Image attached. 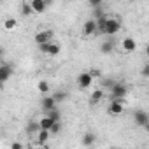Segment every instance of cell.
Instances as JSON below:
<instances>
[{
	"label": "cell",
	"mask_w": 149,
	"mask_h": 149,
	"mask_svg": "<svg viewBox=\"0 0 149 149\" xmlns=\"http://www.w3.org/2000/svg\"><path fill=\"white\" fill-rule=\"evenodd\" d=\"M121 30V21L118 18L112 16H105L102 19H97V32L104 33V35H116Z\"/></svg>",
	"instance_id": "6da1fadb"
},
{
	"label": "cell",
	"mask_w": 149,
	"mask_h": 149,
	"mask_svg": "<svg viewBox=\"0 0 149 149\" xmlns=\"http://www.w3.org/2000/svg\"><path fill=\"white\" fill-rule=\"evenodd\" d=\"M128 95V86L123 84V83H116L112 88H111V100H118V102H123V98Z\"/></svg>",
	"instance_id": "7a4b0ae2"
},
{
	"label": "cell",
	"mask_w": 149,
	"mask_h": 149,
	"mask_svg": "<svg viewBox=\"0 0 149 149\" xmlns=\"http://www.w3.org/2000/svg\"><path fill=\"white\" fill-rule=\"evenodd\" d=\"M53 39H54V32H53V30H40V32H37L35 37H33V40H35L39 46L47 44V42H53Z\"/></svg>",
	"instance_id": "3957f363"
},
{
	"label": "cell",
	"mask_w": 149,
	"mask_h": 149,
	"mask_svg": "<svg viewBox=\"0 0 149 149\" xmlns=\"http://www.w3.org/2000/svg\"><path fill=\"white\" fill-rule=\"evenodd\" d=\"M39 49H40V53H44V54H49V56H58V54H60V51H61L60 44H56L54 40H53V42H47V44H42V46H39Z\"/></svg>",
	"instance_id": "277c9868"
},
{
	"label": "cell",
	"mask_w": 149,
	"mask_h": 149,
	"mask_svg": "<svg viewBox=\"0 0 149 149\" xmlns=\"http://www.w3.org/2000/svg\"><path fill=\"white\" fill-rule=\"evenodd\" d=\"M77 84H79V88H83V90H88L91 84H93V77L90 76L88 72H81L79 76H77Z\"/></svg>",
	"instance_id": "5b68a950"
},
{
	"label": "cell",
	"mask_w": 149,
	"mask_h": 149,
	"mask_svg": "<svg viewBox=\"0 0 149 149\" xmlns=\"http://www.w3.org/2000/svg\"><path fill=\"white\" fill-rule=\"evenodd\" d=\"M133 121H135V125L137 126H147V123H149V116H147V112L146 111H135L133 112Z\"/></svg>",
	"instance_id": "8992f818"
},
{
	"label": "cell",
	"mask_w": 149,
	"mask_h": 149,
	"mask_svg": "<svg viewBox=\"0 0 149 149\" xmlns=\"http://www.w3.org/2000/svg\"><path fill=\"white\" fill-rule=\"evenodd\" d=\"M13 65H0V86H2L6 81H9V77L13 76Z\"/></svg>",
	"instance_id": "52a82bcc"
},
{
	"label": "cell",
	"mask_w": 149,
	"mask_h": 149,
	"mask_svg": "<svg viewBox=\"0 0 149 149\" xmlns=\"http://www.w3.org/2000/svg\"><path fill=\"white\" fill-rule=\"evenodd\" d=\"M28 4H30L33 14H42L47 9V2H46V0H32V2H28Z\"/></svg>",
	"instance_id": "ba28073f"
},
{
	"label": "cell",
	"mask_w": 149,
	"mask_h": 149,
	"mask_svg": "<svg viewBox=\"0 0 149 149\" xmlns=\"http://www.w3.org/2000/svg\"><path fill=\"white\" fill-rule=\"evenodd\" d=\"M121 49H123L125 53H133V51L137 49L135 39H133V37H125V39L121 40Z\"/></svg>",
	"instance_id": "9c48e42d"
},
{
	"label": "cell",
	"mask_w": 149,
	"mask_h": 149,
	"mask_svg": "<svg viewBox=\"0 0 149 149\" xmlns=\"http://www.w3.org/2000/svg\"><path fill=\"white\" fill-rule=\"evenodd\" d=\"M123 111H125V105H123V102L111 100V104H109V109H107V112H109L111 116H119Z\"/></svg>",
	"instance_id": "30bf717a"
},
{
	"label": "cell",
	"mask_w": 149,
	"mask_h": 149,
	"mask_svg": "<svg viewBox=\"0 0 149 149\" xmlns=\"http://www.w3.org/2000/svg\"><path fill=\"white\" fill-rule=\"evenodd\" d=\"M35 142H37V146H46L47 144V140L51 139V133L47 132V130H39L37 133H35Z\"/></svg>",
	"instance_id": "8fae6325"
},
{
	"label": "cell",
	"mask_w": 149,
	"mask_h": 149,
	"mask_svg": "<svg viewBox=\"0 0 149 149\" xmlns=\"http://www.w3.org/2000/svg\"><path fill=\"white\" fill-rule=\"evenodd\" d=\"M83 33H84V35H93V33H97V21H95V19H88V21L83 25Z\"/></svg>",
	"instance_id": "7c38bea8"
},
{
	"label": "cell",
	"mask_w": 149,
	"mask_h": 149,
	"mask_svg": "<svg viewBox=\"0 0 149 149\" xmlns=\"http://www.w3.org/2000/svg\"><path fill=\"white\" fill-rule=\"evenodd\" d=\"M40 107H42V111L44 112H49L51 109H56V104H54V100L51 98V97H44L42 100H40Z\"/></svg>",
	"instance_id": "4fadbf2b"
},
{
	"label": "cell",
	"mask_w": 149,
	"mask_h": 149,
	"mask_svg": "<svg viewBox=\"0 0 149 149\" xmlns=\"http://www.w3.org/2000/svg\"><path fill=\"white\" fill-rule=\"evenodd\" d=\"M104 97H105V93H104L102 88L100 90H93V93L90 95V104H100L104 100Z\"/></svg>",
	"instance_id": "5bb4252c"
},
{
	"label": "cell",
	"mask_w": 149,
	"mask_h": 149,
	"mask_svg": "<svg viewBox=\"0 0 149 149\" xmlns=\"http://www.w3.org/2000/svg\"><path fill=\"white\" fill-rule=\"evenodd\" d=\"M83 146H86V147H91L95 142H97V135L93 133V132H86L84 135H83Z\"/></svg>",
	"instance_id": "9a60e30c"
},
{
	"label": "cell",
	"mask_w": 149,
	"mask_h": 149,
	"mask_svg": "<svg viewBox=\"0 0 149 149\" xmlns=\"http://www.w3.org/2000/svg\"><path fill=\"white\" fill-rule=\"evenodd\" d=\"M37 123H39V130H47V132H49L54 121H53V119H49L47 116H44V118H40Z\"/></svg>",
	"instance_id": "2e32d148"
},
{
	"label": "cell",
	"mask_w": 149,
	"mask_h": 149,
	"mask_svg": "<svg viewBox=\"0 0 149 149\" xmlns=\"http://www.w3.org/2000/svg\"><path fill=\"white\" fill-rule=\"evenodd\" d=\"M37 90H39V93H42L44 97L51 91V84L47 83V81H39V84H37Z\"/></svg>",
	"instance_id": "e0dca14e"
},
{
	"label": "cell",
	"mask_w": 149,
	"mask_h": 149,
	"mask_svg": "<svg viewBox=\"0 0 149 149\" xmlns=\"http://www.w3.org/2000/svg\"><path fill=\"white\" fill-rule=\"evenodd\" d=\"M16 26H18V21H16L14 18H7V19L4 21V28H6L7 32H13V30H16Z\"/></svg>",
	"instance_id": "ac0fdd59"
},
{
	"label": "cell",
	"mask_w": 149,
	"mask_h": 149,
	"mask_svg": "<svg viewBox=\"0 0 149 149\" xmlns=\"http://www.w3.org/2000/svg\"><path fill=\"white\" fill-rule=\"evenodd\" d=\"M46 116H47L49 119H53L54 123H60V121H61V116H60V111H58V109H51L49 112H46Z\"/></svg>",
	"instance_id": "d6986e66"
},
{
	"label": "cell",
	"mask_w": 149,
	"mask_h": 149,
	"mask_svg": "<svg viewBox=\"0 0 149 149\" xmlns=\"http://www.w3.org/2000/svg\"><path fill=\"white\" fill-rule=\"evenodd\" d=\"M19 11H21L23 16H32V14H33V11H32V7H30L28 2H23V4L19 6Z\"/></svg>",
	"instance_id": "ffe728a7"
},
{
	"label": "cell",
	"mask_w": 149,
	"mask_h": 149,
	"mask_svg": "<svg viewBox=\"0 0 149 149\" xmlns=\"http://www.w3.org/2000/svg\"><path fill=\"white\" fill-rule=\"evenodd\" d=\"M112 49H114V42H111V40L102 42V46H100V51L102 53H112Z\"/></svg>",
	"instance_id": "44dd1931"
},
{
	"label": "cell",
	"mask_w": 149,
	"mask_h": 149,
	"mask_svg": "<svg viewBox=\"0 0 149 149\" xmlns=\"http://www.w3.org/2000/svg\"><path fill=\"white\" fill-rule=\"evenodd\" d=\"M51 98L54 100V104H58V102H63V100L67 98V93H65V91H56V93L51 95Z\"/></svg>",
	"instance_id": "7402d4cb"
},
{
	"label": "cell",
	"mask_w": 149,
	"mask_h": 149,
	"mask_svg": "<svg viewBox=\"0 0 149 149\" xmlns=\"http://www.w3.org/2000/svg\"><path fill=\"white\" fill-rule=\"evenodd\" d=\"M26 132H28L30 135H35V133L39 132V123H37V121H30L28 126H26Z\"/></svg>",
	"instance_id": "603a6c76"
},
{
	"label": "cell",
	"mask_w": 149,
	"mask_h": 149,
	"mask_svg": "<svg viewBox=\"0 0 149 149\" xmlns=\"http://www.w3.org/2000/svg\"><path fill=\"white\" fill-rule=\"evenodd\" d=\"M60 132H61V121H60V123H53V126H51L49 133H51V135H58Z\"/></svg>",
	"instance_id": "cb8c5ba5"
},
{
	"label": "cell",
	"mask_w": 149,
	"mask_h": 149,
	"mask_svg": "<svg viewBox=\"0 0 149 149\" xmlns=\"http://www.w3.org/2000/svg\"><path fill=\"white\" fill-rule=\"evenodd\" d=\"M88 74L95 79V77H98V76H100V70H98V68H91V70H88Z\"/></svg>",
	"instance_id": "d4e9b609"
},
{
	"label": "cell",
	"mask_w": 149,
	"mask_h": 149,
	"mask_svg": "<svg viewBox=\"0 0 149 149\" xmlns=\"http://www.w3.org/2000/svg\"><path fill=\"white\" fill-rule=\"evenodd\" d=\"M114 84H116V81H114V79H105V81H104V86H105V88H109V90H111Z\"/></svg>",
	"instance_id": "484cf974"
},
{
	"label": "cell",
	"mask_w": 149,
	"mask_h": 149,
	"mask_svg": "<svg viewBox=\"0 0 149 149\" xmlns=\"http://www.w3.org/2000/svg\"><path fill=\"white\" fill-rule=\"evenodd\" d=\"M102 6V2H100V0H90V7L91 9H95V7H100Z\"/></svg>",
	"instance_id": "4316f807"
},
{
	"label": "cell",
	"mask_w": 149,
	"mask_h": 149,
	"mask_svg": "<svg viewBox=\"0 0 149 149\" xmlns=\"http://www.w3.org/2000/svg\"><path fill=\"white\" fill-rule=\"evenodd\" d=\"M11 149H23V144L21 142H13L11 144Z\"/></svg>",
	"instance_id": "83f0119b"
},
{
	"label": "cell",
	"mask_w": 149,
	"mask_h": 149,
	"mask_svg": "<svg viewBox=\"0 0 149 149\" xmlns=\"http://www.w3.org/2000/svg\"><path fill=\"white\" fill-rule=\"evenodd\" d=\"M142 76H144V77L149 76V65H144V67H142Z\"/></svg>",
	"instance_id": "f1b7e54d"
},
{
	"label": "cell",
	"mask_w": 149,
	"mask_h": 149,
	"mask_svg": "<svg viewBox=\"0 0 149 149\" xmlns=\"http://www.w3.org/2000/svg\"><path fill=\"white\" fill-rule=\"evenodd\" d=\"M4 54H6V51H4V47H0V61L4 60Z\"/></svg>",
	"instance_id": "f546056e"
},
{
	"label": "cell",
	"mask_w": 149,
	"mask_h": 149,
	"mask_svg": "<svg viewBox=\"0 0 149 149\" xmlns=\"http://www.w3.org/2000/svg\"><path fill=\"white\" fill-rule=\"evenodd\" d=\"M35 149H49V147H47V146H37Z\"/></svg>",
	"instance_id": "4dcf8cb0"
},
{
	"label": "cell",
	"mask_w": 149,
	"mask_h": 149,
	"mask_svg": "<svg viewBox=\"0 0 149 149\" xmlns=\"http://www.w3.org/2000/svg\"><path fill=\"white\" fill-rule=\"evenodd\" d=\"M0 95H2V86H0Z\"/></svg>",
	"instance_id": "1f68e13d"
}]
</instances>
